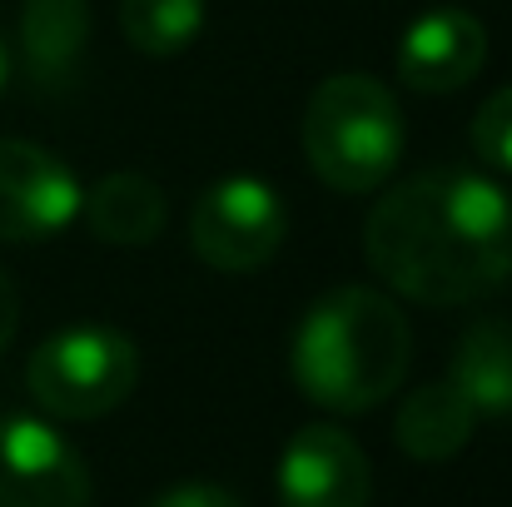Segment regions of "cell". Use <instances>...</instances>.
Returning <instances> with one entry per match:
<instances>
[{"label":"cell","mask_w":512,"mask_h":507,"mask_svg":"<svg viewBox=\"0 0 512 507\" xmlns=\"http://www.w3.org/2000/svg\"><path fill=\"white\" fill-rule=\"evenodd\" d=\"M363 254L413 304H478L512 279L508 189L473 169H423L373 204Z\"/></svg>","instance_id":"6da1fadb"},{"label":"cell","mask_w":512,"mask_h":507,"mask_svg":"<svg viewBox=\"0 0 512 507\" xmlns=\"http://www.w3.org/2000/svg\"><path fill=\"white\" fill-rule=\"evenodd\" d=\"M413 358L403 309L378 289H334L294 329L289 368L309 403L329 413H368L398 393Z\"/></svg>","instance_id":"7a4b0ae2"},{"label":"cell","mask_w":512,"mask_h":507,"mask_svg":"<svg viewBox=\"0 0 512 507\" xmlns=\"http://www.w3.org/2000/svg\"><path fill=\"white\" fill-rule=\"evenodd\" d=\"M304 155L339 194L378 189L403 155V115L383 80L363 70L329 75L304 110Z\"/></svg>","instance_id":"3957f363"},{"label":"cell","mask_w":512,"mask_h":507,"mask_svg":"<svg viewBox=\"0 0 512 507\" xmlns=\"http://www.w3.org/2000/svg\"><path fill=\"white\" fill-rule=\"evenodd\" d=\"M30 398L65 418V423H90L115 413L135 383H140V348L135 338L105 324H75L65 334H50L25 368Z\"/></svg>","instance_id":"277c9868"},{"label":"cell","mask_w":512,"mask_h":507,"mask_svg":"<svg viewBox=\"0 0 512 507\" xmlns=\"http://www.w3.org/2000/svg\"><path fill=\"white\" fill-rule=\"evenodd\" d=\"M289 234V209L269 179L229 174L214 179L189 214L194 254L219 274H254L264 269Z\"/></svg>","instance_id":"5b68a950"},{"label":"cell","mask_w":512,"mask_h":507,"mask_svg":"<svg viewBox=\"0 0 512 507\" xmlns=\"http://www.w3.org/2000/svg\"><path fill=\"white\" fill-rule=\"evenodd\" d=\"M80 179L60 155L30 140H0V239L40 244L80 219Z\"/></svg>","instance_id":"8992f818"},{"label":"cell","mask_w":512,"mask_h":507,"mask_svg":"<svg viewBox=\"0 0 512 507\" xmlns=\"http://www.w3.org/2000/svg\"><path fill=\"white\" fill-rule=\"evenodd\" d=\"M0 507H90V468L40 418H0Z\"/></svg>","instance_id":"52a82bcc"},{"label":"cell","mask_w":512,"mask_h":507,"mask_svg":"<svg viewBox=\"0 0 512 507\" xmlns=\"http://www.w3.org/2000/svg\"><path fill=\"white\" fill-rule=\"evenodd\" d=\"M368 493H373V468L343 428L309 423L289 438L279 458L284 507H368Z\"/></svg>","instance_id":"ba28073f"},{"label":"cell","mask_w":512,"mask_h":507,"mask_svg":"<svg viewBox=\"0 0 512 507\" xmlns=\"http://www.w3.org/2000/svg\"><path fill=\"white\" fill-rule=\"evenodd\" d=\"M488 60V25L463 5L418 15L398 40V80L418 95H453L478 80Z\"/></svg>","instance_id":"9c48e42d"},{"label":"cell","mask_w":512,"mask_h":507,"mask_svg":"<svg viewBox=\"0 0 512 507\" xmlns=\"http://www.w3.org/2000/svg\"><path fill=\"white\" fill-rule=\"evenodd\" d=\"M90 45V5L85 0H25L20 5V55L35 90L60 95L75 85Z\"/></svg>","instance_id":"30bf717a"},{"label":"cell","mask_w":512,"mask_h":507,"mask_svg":"<svg viewBox=\"0 0 512 507\" xmlns=\"http://www.w3.org/2000/svg\"><path fill=\"white\" fill-rule=\"evenodd\" d=\"M80 219L90 224V234L100 244L140 249V244H155L165 234L170 199L145 174H105L80 194Z\"/></svg>","instance_id":"8fae6325"},{"label":"cell","mask_w":512,"mask_h":507,"mask_svg":"<svg viewBox=\"0 0 512 507\" xmlns=\"http://www.w3.org/2000/svg\"><path fill=\"white\" fill-rule=\"evenodd\" d=\"M478 428V413L468 408V398L443 378V383H423L418 393L403 398L398 418H393V438L413 463H448L468 448Z\"/></svg>","instance_id":"7c38bea8"},{"label":"cell","mask_w":512,"mask_h":507,"mask_svg":"<svg viewBox=\"0 0 512 507\" xmlns=\"http://www.w3.org/2000/svg\"><path fill=\"white\" fill-rule=\"evenodd\" d=\"M448 383L478 418H512V319H478L458 338Z\"/></svg>","instance_id":"4fadbf2b"},{"label":"cell","mask_w":512,"mask_h":507,"mask_svg":"<svg viewBox=\"0 0 512 507\" xmlns=\"http://www.w3.org/2000/svg\"><path fill=\"white\" fill-rule=\"evenodd\" d=\"M120 30L140 55H179L204 30V0H120Z\"/></svg>","instance_id":"5bb4252c"},{"label":"cell","mask_w":512,"mask_h":507,"mask_svg":"<svg viewBox=\"0 0 512 507\" xmlns=\"http://www.w3.org/2000/svg\"><path fill=\"white\" fill-rule=\"evenodd\" d=\"M473 150L488 169L512 174V85L488 95L483 110L473 115Z\"/></svg>","instance_id":"9a60e30c"},{"label":"cell","mask_w":512,"mask_h":507,"mask_svg":"<svg viewBox=\"0 0 512 507\" xmlns=\"http://www.w3.org/2000/svg\"><path fill=\"white\" fill-rule=\"evenodd\" d=\"M145 507H244L234 493L214 488V483H179V488H165L160 498H150Z\"/></svg>","instance_id":"2e32d148"},{"label":"cell","mask_w":512,"mask_h":507,"mask_svg":"<svg viewBox=\"0 0 512 507\" xmlns=\"http://www.w3.org/2000/svg\"><path fill=\"white\" fill-rule=\"evenodd\" d=\"M15 324H20V294H15V284L0 274V348L15 338Z\"/></svg>","instance_id":"e0dca14e"},{"label":"cell","mask_w":512,"mask_h":507,"mask_svg":"<svg viewBox=\"0 0 512 507\" xmlns=\"http://www.w3.org/2000/svg\"><path fill=\"white\" fill-rule=\"evenodd\" d=\"M5 75H10V50H5V40H0V85H5Z\"/></svg>","instance_id":"ac0fdd59"}]
</instances>
